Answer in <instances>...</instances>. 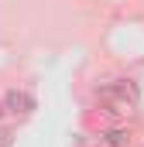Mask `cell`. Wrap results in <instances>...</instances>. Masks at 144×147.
Listing matches in <instances>:
<instances>
[{"label": "cell", "mask_w": 144, "mask_h": 147, "mask_svg": "<svg viewBox=\"0 0 144 147\" xmlns=\"http://www.w3.org/2000/svg\"><path fill=\"white\" fill-rule=\"evenodd\" d=\"M3 110L14 113V116H28V113L35 110V96L28 89H7L3 92Z\"/></svg>", "instance_id": "2"}, {"label": "cell", "mask_w": 144, "mask_h": 147, "mask_svg": "<svg viewBox=\"0 0 144 147\" xmlns=\"http://www.w3.org/2000/svg\"><path fill=\"white\" fill-rule=\"evenodd\" d=\"M3 116H7V110H3V96H0V120H3Z\"/></svg>", "instance_id": "4"}, {"label": "cell", "mask_w": 144, "mask_h": 147, "mask_svg": "<svg viewBox=\"0 0 144 147\" xmlns=\"http://www.w3.org/2000/svg\"><path fill=\"white\" fill-rule=\"evenodd\" d=\"M100 103L107 106V113H117V116H127L134 113V106L141 103V89L130 82V79H113V82H103L96 89Z\"/></svg>", "instance_id": "1"}, {"label": "cell", "mask_w": 144, "mask_h": 147, "mask_svg": "<svg viewBox=\"0 0 144 147\" xmlns=\"http://www.w3.org/2000/svg\"><path fill=\"white\" fill-rule=\"evenodd\" d=\"M0 147H10V140H7V137H0Z\"/></svg>", "instance_id": "5"}, {"label": "cell", "mask_w": 144, "mask_h": 147, "mask_svg": "<svg viewBox=\"0 0 144 147\" xmlns=\"http://www.w3.org/2000/svg\"><path fill=\"white\" fill-rule=\"evenodd\" d=\"M103 144H107V147H127V144H130V134L120 130V127H110L107 134H103Z\"/></svg>", "instance_id": "3"}]
</instances>
